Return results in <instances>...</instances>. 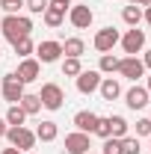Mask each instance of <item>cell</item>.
I'll return each instance as SVG.
<instances>
[{"label": "cell", "mask_w": 151, "mask_h": 154, "mask_svg": "<svg viewBox=\"0 0 151 154\" xmlns=\"http://www.w3.org/2000/svg\"><path fill=\"white\" fill-rule=\"evenodd\" d=\"M148 139H151V136H148Z\"/></svg>", "instance_id": "45"}, {"label": "cell", "mask_w": 151, "mask_h": 154, "mask_svg": "<svg viewBox=\"0 0 151 154\" xmlns=\"http://www.w3.org/2000/svg\"><path fill=\"white\" fill-rule=\"evenodd\" d=\"M98 92H101L104 101H116V98L122 95V83H119L116 77H104V80H101V86H98Z\"/></svg>", "instance_id": "15"}, {"label": "cell", "mask_w": 151, "mask_h": 154, "mask_svg": "<svg viewBox=\"0 0 151 154\" xmlns=\"http://www.w3.org/2000/svg\"><path fill=\"white\" fill-rule=\"evenodd\" d=\"M27 154H33V151H27Z\"/></svg>", "instance_id": "42"}, {"label": "cell", "mask_w": 151, "mask_h": 154, "mask_svg": "<svg viewBox=\"0 0 151 154\" xmlns=\"http://www.w3.org/2000/svg\"><path fill=\"white\" fill-rule=\"evenodd\" d=\"M136 6H142V9H148V6H151V0H136Z\"/></svg>", "instance_id": "37"}, {"label": "cell", "mask_w": 151, "mask_h": 154, "mask_svg": "<svg viewBox=\"0 0 151 154\" xmlns=\"http://www.w3.org/2000/svg\"><path fill=\"white\" fill-rule=\"evenodd\" d=\"M98 119H101V116L92 113V110H80V113H74L71 125H74L80 134H95V128H98Z\"/></svg>", "instance_id": "13"}, {"label": "cell", "mask_w": 151, "mask_h": 154, "mask_svg": "<svg viewBox=\"0 0 151 154\" xmlns=\"http://www.w3.org/2000/svg\"><path fill=\"white\" fill-rule=\"evenodd\" d=\"M80 71H83L80 59H74V57H65V59H62V77H77Z\"/></svg>", "instance_id": "25"}, {"label": "cell", "mask_w": 151, "mask_h": 154, "mask_svg": "<svg viewBox=\"0 0 151 154\" xmlns=\"http://www.w3.org/2000/svg\"><path fill=\"white\" fill-rule=\"evenodd\" d=\"M148 119H151V113H148Z\"/></svg>", "instance_id": "43"}, {"label": "cell", "mask_w": 151, "mask_h": 154, "mask_svg": "<svg viewBox=\"0 0 151 154\" xmlns=\"http://www.w3.org/2000/svg\"><path fill=\"white\" fill-rule=\"evenodd\" d=\"M107 119H110V136L125 139V136H128V131H131V125L125 122V116H107Z\"/></svg>", "instance_id": "20"}, {"label": "cell", "mask_w": 151, "mask_h": 154, "mask_svg": "<svg viewBox=\"0 0 151 154\" xmlns=\"http://www.w3.org/2000/svg\"><path fill=\"white\" fill-rule=\"evenodd\" d=\"M142 21H145V24L151 27V6H148V9H142Z\"/></svg>", "instance_id": "32"}, {"label": "cell", "mask_w": 151, "mask_h": 154, "mask_svg": "<svg viewBox=\"0 0 151 154\" xmlns=\"http://www.w3.org/2000/svg\"><path fill=\"white\" fill-rule=\"evenodd\" d=\"M48 6H51V0H24V9L33 12V15H42Z\"/></svg>", "instance_id": "26"}, {"label": "cell", "mask_w": 151, "mask_h": 154, "mask_svg": "<svg viewBox=\"0 0 151 154\" xmlns=\"http://www.w3.org/2000/svg\"><path fill=\"white\" fill-rule=\"evenodd\" d=\"M122 21H125L128 27H139V24H142V6L128 3V6L122 9Z\"/></svg>", "instance_id": "19"}, {"label": "cell", "mask_w": 151, "mask_h": 154, "mask_svg": "<svg viewBox=\"0 0 151 154\" xmlns=\"http://www.w3.org/2000/svg\"><path fill=\"white\" fill-rule=\"evenodd\" d=\"M142 65H145V68H151V51H145V57H142Z\"/></svg>", "instance_id": "35"}, {"label": "cell", "mask_w": 151, "mask_h": 154, "mask_svg": "<svg viewBox=\"0 0 151 154\" xmlns=\"http://www.w3.org/2000/svg\"><path fill=\"white\" fill-rule=\"evenodd\" d=\"M51 3H57V6H62V9H71V0H51Z\"/></svg>", "instance_id": "33"}, {"label": "cell", "mask_w": 151, "mask_h": 154, "mask_svg": "<svg viewBox=\"0 0 151 154\" xmlns=\"http://www.w3.org/2000/svg\"><path fill=\"white\" fill-rule=\"evenodd\" d=\"M65 12H68V9H62V6H57V3H51V6L42 12V18H45L48 27H59V24L65 21Z\"/></svg>", "instance_id": "17"}, {"label": "cell", "mask_w": 151, "mask_h": 154, "mask_svg": "<svg viewBox=\"0 0 151 154\" xmlns=\"http://www.w3.org/2000/svg\"><path fill=\"white\" fill-rule=\"evenodd\" d=\"M128 3H136V0H128Z\"/></svg>", "instance_id": "40"}, {"label": "cell", "mask_w": 151, "mask_h": 154, "mask_svg": "<svg viewBox=\"0 0 151 154\" xmlns=\"http://www.w3.org/2000/svg\"><path fill=\"white\" fill-rule=\"evenodd\" d=\"M0 57H3V51H0Z\"/></svg>", "instance_id": "41"}, {"label": "cell", "mask_w": 151, "mask_h": 154, "mask_svg": "<svg viewBox=\"0 0 151 154\" xmlns=\"http://www.w3.org/2000/svg\"><path fill=\"white\" fill-rule=\"evenodd\" d=\"M12 48H15V54H18L21 59H24V57H33V54H36V45H33V38H30V36L18 38V42H12Z\"/></svg>", "instance_id": "24"}, {"label": "cell", "mask_w": 151, "mask_h": 154, "mask_svg": "<svg viewBox=\"0 0 151 154\" xmlns=\"http://www.w3.org/2000/svg\"><path fill=\"white\" fill-rule=\"evenodd\" d=\"M145 89H148V95H151V74H148V83H145Z\"/></svg>", "instance_id": "38"}, {"label": "cell", "mask_w": 151, "mask_h": 154, "mask_svg": "<svg viewBox=\"0 0 151 154\" xmlns=\"http://www.w3.org/2000/svg\"><path fill=\"white\" fill-rule=\"evenodd\" d=\"M101 154H122V139L107 136V139H104V148H101Z\"/></svg>", "instance_id": "28"}, {"label": "cell", "mask_w": 151, "mask_h": 154, "mask_svg": "<svg viewBox=\"0 0 151 154\" xmlns=\"http://www.w3.org/2000/svg\"><path fill=\"white\" fill-rule=\"evenodd\" d=\"M24 83H21L18 77H15V71H9V74H3V80H0V95L6 98V104H18L21 98H24Z\"/></svg>", "instance_id": "5"}, {"label": "cell", "mask_w": 151, "mask_h": 154, "mask_svg": "<svg viewBox=\"0 0 151 154\" xmlns=\"http://www.w3.org/2000/svg\"><path fill=\"white\" fill-rule=\"evenodd\" d=\"M3 139H9V145H15L18 151H33V148H36V142H39V139H36V131H30V128H24V125L9 128Z\"/></svg>", "instance_id": "2"}, {"label": "cell", "mask_w": 151, "mask_h": 154, "mask_svg": "<svg viewBox=\"0 0 151 154\" xmlns=\"http://www.w3.org/2000/svg\"><path fill=\"white\" fill-rule=\"evenodd\" d=\"M0 3H3V0H0Z\"/></svg>", "instance_id": "44"}, {"label": "cell", "mask_w": 151, "mask_h": 154, "mask_svg": "<svg viewBox=\"0 0 151 154\" xmlns=\"http://www.w3.org/2000/svg\"><path fill=\"white\" fill-rule=\"evenodd\" d=\"M0 154H21V151H18V148H15V145H9V148H3V151H0Z\"/></svg>", "instance_id": "36"}, {"label": "cell", "mask_w": 151, "mask_h": 154, "mask_svg": "<svg viewBox=\"0 0 151 154\" xmlns=\"http://www.w3.org/2000/svg\"><path fill=\"white\" fill-rule=\"evenodd\" d=\"M98 71H101V74H116V71H119V57H116V54H101Z\"/></svg>", "instance_id": "23"}, {"label": "cell", "mask_w": 151, "mask_h": 154, "mask_svg": "<svg viewBox=\"0 0 151 154\" xmlns=\"http://www.w3.org/2000/svg\"><path fill=\"white\" fill-rule=\"evenodd\" d=\"M39 74H42V62H39L36 57H24L18 62V68H15V77H18L24 86H27V83H36Z\"/></svg>", "instance_id": "7"}, {"label": "cell", "mask_w": 151, "mask_h": 154, "mask_svg": "<svg viewBox=\"0 0 151 154\" xmlns=\"http://www.w3.org/2000/svg\"><path fill=\"white\" fill-rule=\"evenodd\" d=\"M6 131H9V125H6V119H0V139L6 136Z\"/></svg>", "instance_id": "34"}, {"label": "cell", "mask_w": 151, "mask_h": 154, "mask_svg": "<svg viewBox=\"0 0 151 154\" xmlns=\"http://www.w3.org/2000/svg\"><path fill=\"white\" fill-rule=\"evenodd\" d=\"M89 148H92L89 134H80V131H74V134L65 136V154H86Z\"/></svg>", "instance_id": "14"}, {"label": "cell", "mask_w": 151, "mask_h": 154, "mask_svg": "<svg viewBox=\"0 0 151 154\" xmlns=\"http://www.w3.org/2000/svg\"><path fill=\"white\" fill-rule=\"evenodd\" d=\"M142 148H139V139L136 136H125L122 139V154H139Z\"/></svg>", "instance_id": "27"}, {"label": "cell", "mask_w": 151, "mask_h": 154, "mask_svg": "<svg viewBox=\"0 0 151 154\" xmlns=\"http://www.w3.org/2000/svg\"><path fill=\"white\" fill-rule=\"evenodd\" d=\"M62 54H65V57H74V59H80L83 54H86V42H83L80 36L65 38V42H62Z\"/></svg>", "instance_id": "16"}, {"label": "cell", "mask_w": 151, "mask_h": 154, "mask_svg": "<svg viewBox=\"0 0 151 154\" xmlns=\"http://www.w3.org/2000/svg\"><path fill=\"white\" fill-rule=\"evenodd\" d=\"M136 136H151V119H136Z\"/></svg>", "instance_id": "30"}, {"label": "cell", "mask_w": 151, "mask_h": 154, "mask_svg": "<svg viewBox=\"0 0 151 154\" xmlns=\"http://www.w3.org/2000/svg\"><path fill=\"white\" fill-rule=\"evenodd\" d=\"M86 154H98V151H86Z\"/></svg>", "instance_id": "39"}, {"label": "cell", "mask_w": 151, "mask_h": 154, "mask_svg": "<svg viewBox=\"0 0 151 154\" xmlns=\"http://www.w3.org/2000/svg\"><path fill=\"white\" fill-rule=\"evenodd\" d=\"M57 136H59V125H57V122H51V119L42 122V125L36 128V139H42V142H54Z\"/></svg>", "instance_id": "18"}, {"label": "cell", "mask_w": 151, "mask_h": 154, "mask_svg": "<svg viewBox=\"0 0 151 154\" xmlns=\"http://www.w3.org/2000/svg\"><path fill=\"white\" fill-rule=\"evenodd\" d=\"M116 74H122L125 80H139V77H145V65H142V59L139 57H122L119 59V71Z\"/></svg>", "instance_id": "9"}, {"label": "cell", "mask_w": 151, "mask_h": 154, "mask_svg": "<svg viewBox=\"0 0 151 154\" xmlns=\"http://www.w3.org/2000/svg\"><path fill=\"white\" fill-rule=\"evenodd\" d=\"M39 101H42V107H45V110L57 113V110H62V104H65V92H62V86H59V83H45V86H42V92H39Z\"/></svg>", "instance_id": "3"}, {"label": "cell", "mask_w": 151, "mask_h": 154, "mask_svg": "<svg viewBox=\"0 0 151 154\" xmlns=\"http://www.w3.org/2000/svg\"><path fill=\"white\" fill-rule=\"evenodd\" d=\"M95 134L101 136V139H107L110 136V119L104 116V119H98V128H95Z\"/></svg>", "instance_id": "31"}, {"label": "cell", "mask_w": 151, "mask_h": 154, "mask_svg": "<svg viewBox=\"0 0 151 154\" xmlns=\"http://www.w3.org/2000/svg\"><path fill=\"white\" fill-rule=\"evenodd\" d=\"M0 9H3L6 15H18L21 9H24V0H3V3H0Z\"/></svg>", "instance_id": "29"}, {"label": "cell", "mask_w": 151, "mask_h": 154, "mask_svg": "<svg viewBox=\"0 0 151 154\" xmlns=\"http://www.w3.org/2000/svg\"><path fill=\"white\" fill-rule=\"evenodd\" d=\"M0 33L9 38V42H18V38L33 33V21L27 18V15H6V18L0 21Z\"/></svg>", "instance_id": "1"}, {"label": "cell", "mask_w": 151, "mask_h": 154, "mask_svg": "<svg viewBox=\"0 0 151 154\" xmlns=\"http://www.w3.org/2000/svg\"><path fill=\"white\" fill-rule=\"evenodd\" d=\"M119 45H122V51H125L128 57H136V54H142V51H145V30H139V27H131L125 36L119 38Z\"/></svg>", "instance_id": "4"}, {"label": "cell", "mask_w": 151, "mask_h": 154, "mask_svg": "<svg viewBox=\"0 0 151 154\" xmlns=\"http://www.w3.org/2000/svg\"><path fill=\"white\" fill-rule=\"evenodd\" d=\"M148 101H151V95H148V89H145V86H136V83H133L131 89L125 92V104H128L131 110H145V107H148Z\"/></svg>", "instance_id": "12"}, {"label": "cell", "mask_w": 151, "mask_h": 154, "mask_svg": "<svg viewBox=\"0 0 151 154\" xmlns=\"http://www.w3.org/2000/svg\"><path fill=\"white\" fill-rule=\"evenodd\" d=\"M101 80H104V77H101V71H98V68H83V71L74 77L77 92H80V95H92V92H98Z\"/></svg>", "instance_id": "6"}, {"label": "cell", "mask_w": 151, "mask_h": 154, "mask_svg": "<svg viewBox=\"0 0 151 154\" xmlns=\"http://www.w3.org/2000/svg\"><path fill=\"white\" fill-rule=\"evenodd\" d=\"M18 107L27 116H36L39 110H42V101H39V95H33V92H24V98L18 101Z\"/></svg>", "instance_id": "21"}, {"label": "cell", "mask_w": 151, "mask_h": 154, "mask_svg": "<svg viewBox=\"0 0 151 154\" xmlns=\"http://www.w3.org/2000/svg\"><path fill=\"white\" fill-rule=\"evenodd\" d=\"M3 119H6V125H9V128H18V125H24V122H27V113L21 110L18 104H9V110H6V116H3Z\"/></svg>", "instance_id": "22"}, {"label": "cell", "mask_w": 151, "mask_h": 154, "mask_svg": "<svg viewBox=\"0 0 151 154\" xmlns=\"http://www.w3.org/2000/svg\"><path fill=\"white\" fill-rule=\"evenodd\" d=\"M62 57V42H39L36 45V59L42 65H51Z\"/></svg>", "instance_id": "11"}, {"label": "cell", "mask_w": 151, "mask_h": 154, "mask_svg": "<svg viewBox=\"0 0 151 154\" xmlns=\"http://www.w3.org/2000/svg\"><path fill=\"white\" fill-rule=\"evenodd\" d=\"M119 38H122V33L116 30V27H104V30H98L92 38V45H95V51L98 54H110L116 45H119Z\"/></svg>", "instance_id": "8"}, {"label": "cell", "mask_w": 151, "mask_h": 154, "mask_svg": "<svg viewBox=\"0 0 151 154\" xmlns=\"http://www.w3.org/2000/svg\"><path fill=\"white\" fill-rule=\"evenodd\" d=\"M68 21H71L74 30H89L92 21H95V12L86 3H80V6H71V9H68Z\"/></svg>", "instance_id": "10"}]
</instances>
